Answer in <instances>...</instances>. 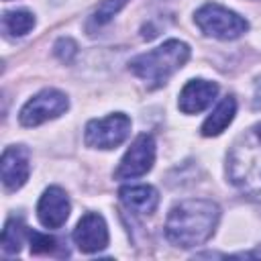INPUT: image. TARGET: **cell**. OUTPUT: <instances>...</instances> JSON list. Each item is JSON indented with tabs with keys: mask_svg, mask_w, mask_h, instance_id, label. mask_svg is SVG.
<instances>
[{
	"mask_svg": "<svg viewBox=\"0 0 261 261\" xmlns=\"http://www.w3.org/2000/svg\"><path fill=\"white\" fill-rule=\"evenodd\" d=\"M75 53H77V47H75V43H73L71 39L61 37V39L55 43V55H57L61 61L69 63V61L75 57Z\"/></svg>",
	"mask_w": 261,
	"mask_h": 261,
	"instance_id": "cell-18",
	"label": "cell"
},
{
	"mask_svg": "<svg viewBox=\"0 0 261 261\" xmlns=\"http://www.w3.org/2000/svg\"><path fill=\"white\" fill-rule=\"evenodd\" d=\"M194 20L204 35L220 39V41L239 39L249 29V22L241 14L220 6L216 2H208V4L200 6L194 14Z\"/></svg>",
	"mask_w": 261,
	"mask_h": 261,
	"instance_id": "cell-4",
	"label": "cell"
},
{
	"mask_svg": "<svg viewBox=\"0 0 261 261\" xmlns=\"http://www.w3.org/2000/svg\"><path fill=\"white\" fill-rule=\"evenodd\" d=\"M71 204L67 194L59 188V186H51L43 192V196L39 198L37 204V218L45 228H61L69 216Z\"/></svg>",
	"mask_w": 261,
	"mask_h": 261,
	"instance_id": "cell-9",
	"label": "cell"
},
{
	"mask_svg": "<svg viewBox=\"0 0 261 261\" xmlns=\"http://www.w3.org/2000/svg\"><path fill=\"white\" fill-rule=\"evenodd\" d=\"M124 4H126V0H102L100 6L94 10V14H92V18H90L92 27H102V24H106Z\"/></svg>",
	"mask_w": 261,
	"mask_h": 261,
	"instance_id": "cell-16",
	"label": "cell"
},
{
	"mask_svg": "<svg viewBox=\"0 0 261 261\" xmlns=\"http://www.w3.org/2000/svg\"><path fill=\"white\" fill-rule=\"evenodd\" d=\"M237 114V100L232 96H226L218 102V106L212 110V114L204 120L202 124V135L204 137H218L234 118Z\"/></svg>",
	"mask_w": 261,
	"mask_h": 261,
	"instance_id": "cell-13",
	"label": "cell"
},
{
	"mask_svg": "<svg viewBox=\"0 0 261 261\" xmlns=\"http://www.w3.org/2000/svg\"><path fill=\"white\" fill-rule=\"evenodd\" d=\"M0 171H2V184L8 192L20 190L31 173V161L29 151L22 145H10L4 149L0 159Z\"/></svg>",
	"mask_w": 261,
	"mask_h": 261,
	"instance_id": "cell-10",
	"label": "cell"
},
{
	"mask_svg": "<svg viewBox=\"0 0 261 261\" xmlns=\"http://www.w3.org/2000/svg\"><path fill=\"white\" fill-rule=\"evenodd\" d=\"M35 27V16L33 12L18 8V10H8L2 16V29L10 37H22Z\"/></svg>",
	"mask_w": 261,
	"mask_h": 261,
	"instance_id": "cell-14",
	"label": "cell"
},
{
	"mask_svg": "<svg viewBox=\"0 0 261 261\" xmlns=\"http://www.w3.org/2000/svg\"><path fill=\"white\" fill-rule=\"evenodd\" d=\"M228 181L247 194L261 192V122L245 130L226 155Z\"/></svg>",
	"mask_w": 261,
	"mask_h": 261,
	"instance_id": "cell-2",
	"label": "cell"
},
{
	"mask_svg": "<svg viewBox=\"0 0 261 261\" xmlns=\"http://www.w3.org/2000/svg\"><path fill=\"white\" fill-rule=\"evenodd\" d=\"M122 206L135 214H153L159 206V192L153 186H124L118 192Z\"/></svg>",
	"mask_w": 261,
	"mask_h": 261,
	"instance_id": "cell-12",
	"label": "cell"
},
{
	"mask_svg": "<svg viewBox=\"0 0 261 261\" xmlns=\"http://www.w3.org/2000/svg\"><path fill=\"white\" fill-rule=\"evenodd\" d=\"M220 218V208L212 200H184L175 204L165 220V237L179 249L204 245Z\"/></svg>",
	"mask_w": 261,
	"mask_h": 261,
	"instance_id": "cell-1",
	"label": "cell"
},
{
	"mask_svg": "<svg viewBox=\"0 0 261 261\" xmlns=\"http://www.w3.org/2000/svg\"><path fill=\"white\" fill-rule=\"evenodd\" d=\"M155 163V139L153 135H139L133 145L126 149V153L122 155L114 177L116 179H133V177H141L145 175Z\"/></svg>",
	"mask_w": 261,
	"mask_h": 261,
	"instance_id": "cell-7",
	"label": "cell"
},
{
	"mask_svg": "<svg viewBox=\"0 0 261 261\" xmlns=\"http://www.w3.org/2000/svg\"><path fill=\"white\" fill-rule=\"evenodd\" d=\"M27 237H29V228L20 220H16V218L6 220L4 228H2V251L4 253H18Z\"/></svg>",
	"mask_w": 261,
	"mask_h": 261,
	"instance_id": "cell-15",
	"label": "cell"
},
{
	"mask_svg": "<svg viewBox=\"0 0 261 261\" xmlns=\"http://www.w3.org/2000/svg\"><path fill=\"white\" fill-rule=\"evenodd\" d=\"M29 245H31V253L33 255H43V253H53L57 249V241L49 234L37 232V230H29Z\"/></svg>",
	"mask_w": 261,
	"mask_h": 261,
	"instance_id": "cell-17",
	"label": "cell"
},
{
	"mask_svg": "<svg viewBox=\"0 0 261 261\" xmlns=\"http://www.w3.org/2000/svg\"><path fill=\"white\" fill-rule=\"evenodd\" d=\"M218 94V84L208 80H190L177 98V106L184 114H198L206 110Z\"/></svg>",
	"mask_w": 261,
	"mask_h": 261,
	"instance_id": "cell-11",
	"label": "cell"
},
{
	"mask_svg": "<svg viewBox=\"0 0 261 261\" xmlns=\"http://www.w3.org/2000/svg\"><path fill=\"white\" fill-rule=\"evenodd\" d=\"M130 118L122 112L108 114L104 118H94L86 124L84 141L92 149H116L128 139Z\"/></svg>",
	"mask_w": 261,
	"mask_h": 261,
	"instance_id": "cell-5",
	"label": "cell"
},
{
	"mask_svg": "<svg viewBox=\"0 0 261 261\" xmlns=\"http://www.w3.org/2000/svg\"><path fill=\"white\" fill-rule=\"evenodd\" d=\"M190 59V47L184 41L169 39L163 45L141 53L128 61V69L145 82L149 90H157L169 82V77L179 71Z\"/></svg>",
	"mask_w": 261,
	"mask_h": 261,
	"instance_id": "cell-3",
	"label": "cell"
},
{
	"mask_svg": "<svg viewBox=\"0 0 261 261\" xmlns=\"http://www.w3.org/2000/svg\"><path fill=\"white\" fill-rule=\"evenodd\" d=\"M73 243L82 253H98L108 245V226L98 212H86L73 228Z\"/></svg>",
	"mask_w": 261,
	"mask_h": 261,
	"instance_id": "cell-8",
	"label": "cell"
},
{
	"mask_svg": "<svg viewBox=\"0 0 261 261\" xmlns=\"http://www.w3.org/2000/svg\"><path fill=\"white\" fill-rule=\"evenodd\" d=\"M67 108H69L67 96L59 90L47 88V90H41L39 94H35L20 108L18 120H20L22 126H39L47 120H53V118L61 116Z\"/></svg>",
	"mask_w": 261,
	"mask_h": 261,
	"instance_id": "cell-6",
	"label": "cell"
}]
</instances>
